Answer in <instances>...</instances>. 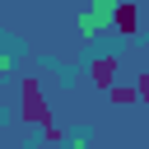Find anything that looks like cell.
<instances>
[{
  "label": "cell",
  "mask_w": 149,
  "mask_h": 149,
  "mask_svg": "<svg viewBox=\"0 0 149 149\" xmlns=\"http://www.w3.org/2000/svg\"><path fill=\"white\" fill-rule=\"evenodd\" d=\"M19 93H23V112H19V116H23L28 126H47V121H51V112H47V93L37 88V79H23V84H19Z\"/></svg>",
  "instance_id": "6da1fadb"
},
{
  "label": "cell",
  "mask_w": 149,
  "mask_h": 149,
  "mask_svg": "<svg viewBox=\"0 0 149 149\" xmlns=\"http://www.w3.org/2000/svg\"><path fill=\"white\" fill-rule=\"evenodd\" d=\"M112 23H116L126 37H135V28H140V9H135V0H121L116 14H112Z\"/></svg>",
  "instance_id": "7a4b0ae2"
},
{
  "label": "cell",
  "mask_w": 149,
  "mask_h": 149,
  "mask_svg": "<svg viewBox=\"0 0 149 149\" xmlns=\"http://www.w3.org/2000/svg\"><path fill=\"white\" fill-rule=\"evenodd\" d=\"M116 70H121V61H116V56H98V61H93V84H98V88H107V84L116 79Z\"/></svg>",
  "instance_id": "3957f363"
},
{
  "label": "cell",
  "mask_w": 149,
  "mask_h": 149,
  "mask_svg": "<svg viewBox=\"0 0 149 149\" xmlns=\"http://www.w3.org/2000/svg\"><path fill=\"white\" fill-rule=\"evenodd\" d=\"M107 88H112V102H121V107H130V102H140V88H130V84H116V79H112Z\"/></svg>",
  "instance_id": "277c9868"
},
{
  "label": "cell",
  "mask_w": 149,
  "mask_h": 149,
  "mask_svg": "<svg viewBox=\"0 0 149 149\" xmlns=\"http://www.w3.org/2000/svg\"><path fill=\"white\" fill-rule=\"evenodd\" d=\"M0 70H5V61H0Z\"/></svg>",
  "instance_id": "5b68a950"
}]
</instances>
